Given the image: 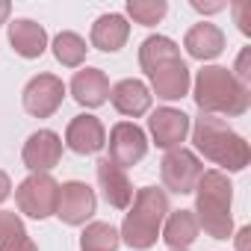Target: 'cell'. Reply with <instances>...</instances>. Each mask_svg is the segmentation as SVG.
<instances>
[{
  "label": "cell",
  "mask_w": 251,
  "mask_h": 251,
  "mask_svg": "<svg viewBox=\"0 0 251 251\" xmlns=\"http://www.w3.org/2000/svg\"><path fill=\"white\" fill-rule=\"evenodd\" d=\"M192 9H198V12H219V9H225V3H201V0H192Z\"/></svg>",
  "instance_id": "cell-30"
},
{
  "label": "cell",
  "mask_w": 251,
  "mask_h": 251,
  "mask_svg": "<svg viewBox=\"0 0 251 251\" xmlns=\"http://www.w3.org/2000/svg\"><path fill=\"white\" fill-rule=\"evenodd\" d=\"M151 89L142 83V80H136V77H127V80H121V83H115L112 89H109V100H112V106L121 112V115H130V118H139V115H145L148 109H151Z\"/></svg>",
  "instance_id": "cell-15"
},
{
  "label": "cell",
  "mask_w": 251,
  "mask_h": 251,
  "mask_svg": "<svg viewBox=\"0 0 251 251\" xmlns=\"http://www.w3.org/2000/svg\"><path fill=\"white\" fill-rule=\"evenodd\" d=\"M169 12V3L166 0H127V15L142 24V27H154L166 18Z\"/></svg>",
  "instance_id": "cell-25"
},
{
  "label": "cell",
  "mask_w": 251,
  "mask_h": 251,
  "mask_svg": "<svg viewBox=\"0 0 251 251\" xmlns=\"http://www.w3.org/2000/svg\"><path fill=\"white\" fill-rule=\"evenodd\" d=\"M65 145L74 154H98L106 145V130L98 115H74L65 130Z\"/></svg>",
  "instance_id": "cell-12"
},
{
  "label": "cell",
  "mask_w": 251,
  "mask_h": 251,
  "mask_svg": "<svg viewBox=\"0 0 251 251\" xmlns=\"http://www.w3.org/2000/svg\"><path fill=\"white\" fill-rule=\"evenodd\" d=\"M242 86H248V80H251V48H242V53H239V59H236V74H233Z\"/></svg>",
  "instance_id": "cell-27"
},
{
  "label": "cell",
  "mask_w": 251,
  "mask_h": 251,
  "mask_svg": "<svg viewBox=\"0 0 251 251\" xmlns=\"http://www.w3.org/2000/svg\"><path fill=\"white\" fill-rule=\"evenodd\" d=\"M169 216V195L166 189H157V186H145L133 195L130 207H127V216H124V225L118 230L121 242L133 248V251H148L160 230H163V222Z\"/></svg>",
  "instance_id": "cell-1"
},
{
  "label": "cell",
  "mask_w": 251,
  "mask_h": 251,
  "mask_svg": "<svg viewBox=\"0 0 251 251\" xmlns=\"http://www.w3.org/2000/svg\"><path fill=\"white\" fill-rule=\"evenodd\" d=\"M9 192H12V180H9V175L3 169H0V204L9 198Z\"/></svg>",
  "instance_id": "cell-28"
},
{
  "label": "cell",
  "mask_w": 251,
  "mask_h": 251,
  "mask_svg": "<svg viewBox=\"0 0 251 251\" xmlns=\"http://www.w3.org/2000/svg\"><path fill=\"white\" fill-rule=\"evenodd\" d=\"M195 103L207 115H242L251 103L248 86L222 65H207L195 77Z\"/></svg>",
  "instance_id": "cell-3"
},
{
  "label": "cell",
  "mask_w": 251,
  "mask_h": 251,
  "mask_svg": "<svg viewBox=\"0 0 251 251\" xmlns=\"http://www.w3.org/2000/svg\"><path fill=\"white\" fill-rule=\"evenodd\" d=\"M15 201L18 210L30 219H48L56 213V201H59V183L48 175V172H33L30 177H24L15 189Z\"/></svg>",
  "instance_id": "cell-5"
},
{
  "label": "cell",
  "mask_w": 251,
  "mask_h": 251,
  "mask_svg": "<svg viewBox=\"0 0 251 251\" xmlns=\"http://www.w3.org/2000/svg\"><path fill=\"white\" fill-rule=\"evenodd\" d=\"M148 130H151L157 148H163V151L183 148V139L189 133V115L175 106H160L148 118Z\"/></svg>",
  "instance_id": "cell-9"
},
{
  "label": "cell",
  "mask_w": 251,
  "mask_h": 251,
  "mask_svg": "<svg viewBox=\"0 0 251 251\" xmlns=\"http://www.w3.org/2000/svg\"><path fill=\"white\" fill-rule=\"evenodd\" d=\"M95 210H98V198L86 183L68 180L59 186V201L53 216H59L65 225H86V219H92Z\"/></svg>",
  "instance_id": "cell-10"
},
{
  "label": "cell",
  "mask_w": 251,
  "mask_h": 251,
  "mask_svg": "<svg viewBox=\"0 0 251 251\" xmlns=\"http://www.w3.org/2000/svg\"><path fill=\"white\" fill-rule=\"evenodd\" d=\"M183 48H186V53L192 56V59H216L222 50H225V33L216 27V24H207V21H201V24H195V27H189V33H186V39H183Z\"/></svg>",
  "instance_id": "cell-19"
},
{
  "label": "cell",
  "mask_w": 251,
  "mask_h": 251,
  "mask_svg": "<svg viewBox=\"0 0 251 251\" xmlns=\"http://www.w3.org/2000/svg\"><path fill=\"white\" fill-rule=\"evenodd\" d=\"M163 225H166V227H163V239H166V245H169L172 251L189 248V245L198 239V230H201L192 210H177V213L166 216Z\"/></svg>",
  "instance_id": "cell-20"
},
{
  "label": "cell",
  "mask_w": 251,
  "mask_h": 251,
  "mask_svg": "<svg viewBox=\"0 0 251 251\" xmlns=\"http://www.w3.org/2000/svg\"><path fill=\"white\" fill-rule=\"evenodd\" d=\"M233 15H236V24L245 36H251V3L248 0H236L233 3Z\"/></svg>",
  "instance_id": "cell-26"
},
{
  "label": "cell",
  "mask_w": 251,
  "mask_h": 251,
  "mask_svg": "<svg viewBox=\"0 0 251 251\" xmlns=\"http://www.w3.org/2000/svg\"><path fill=\"white\" fill-rule=\"evenodd\" d=\"M71 95L80 106H100L109 100V80L100 68H83L71 77Z\"/></svg>",
  "instance_id": "cell-17"
},
{
  "label": "cell",
  "mask_w": 251,
  "mask_h": 251,
  "mask_svg": "<svg viewBox=\"0 0 251 251\" xmlns=\"http://www.w3.org/2000/svg\"><path fill=\"white\" fill-rule=\"evenodd\" d=\"M109 157L118 169H130L136 166L145 154H148V139H145V130L133 121H118L115 127L109 130Z\"/></svg>",
  "instance_id": "cell-7"
},
{
  "label": "cell",
  "mask_w": 251,
  "mask_h": 251,
  "mask_svg": "<svg viewBox=\"0 0 251 251\" xmlns=\"http://www.w3.org/2000/svg\"><path fill=\"white\" fill-rule=\"evenodd\" d=\"M9 45L24 59H39L48 50V30L30 18H15L9 24Z\"/></svg>",
  "instance_id": "cell-16"
},
{
  "label": "cell",
  "mask_w": 251,
  "mask_h": 251,
  "mask_svg": "<svg viewBox=\"0 0 251 251\" xmlns=\"http://www.w3.org/2000/svg\"><path fill=\"white\" fill-rule=\"evenodd\" d=\"M0 251H39L18 213L0 210Z\"/></svg>",
  "instance_id": "cell-21"
},
{
  "label": "cell",
  "mask_w": 251,
  "mask_h": 251,
  "mask_svg": "<svg viewBox=\"0 0 251 251\" xmlns=\"http://www.w3.org/2000/svg\"><path fill=\"white\" fill-rule=\"evenodd\" d=\"M118 245L121 236L109 222H92L80 233V251H115Z\"/></svg>",
  "instance_id": "cell-22"
},
{
  "label": "cell",
  "mask_w": 251,
  "mask_h": 251,
  "mask_svg": "<svg viewBox=\"0 0 251 251\" xmlns=\"http://www.w3.org/2000/svg\"><path fill=\"white\" fill-rule=\"evenodd\" d=\"M160 175H163L166 189H172L177 195H189V192H195V186L204 175V166L189 148H175V151H166V157L160 163Z\"/></svg>",
  "instance_id": "cell-6"
},
{
  "label": "cell",
  "mask_w": 251,
  "mask_h": 251,
  "mask_svg": "<svg viewBox=\"0 0 251 251\" xmlns=\"http://www.w3.org/2000/svg\"><path fill=\"white\" fill-rule=\"evenodd\" d=\"M127 36H130V24L118 12H106L92 24V45L98 50H103V53L121 50L124 42H127Z\"/></svg>",
  "instance_id": "cell-18"
},
{
  "label": "cell",
  "mask_w": 251,
  "mask_h": 251,
  "mask_svg": "<svg viewBox=\"0 0 251 251\" xmlns=\"http://www.w3.org/2000/svg\"><path fill=\"white\" fill-rule=\"evenodd\" d=\"M98 183L103 189V198L109 207L115 210H127L130 201H133V186H130V177L124 169H118L112 160H98Z\"/></svg>",
  "instance_id": "cell-14"
},
{
  "label": "cell",
  "mask_w": 251,
  "mask_h": 251,
  "mask_svg": "<svg viewBox=\"0 0 251 251\" xmlns=\"http://www.w3.org/2000/svg\"><path fill=\"white\" fill-rule=\"evenodd\" d=\"M86 42H83V36H77V33H59L56 39H53V56H56V62H62L65 68H77V65H83V59H86Z\"/></svg>",
  "instance_id": "cell-24"
},
{
  "label": "cell",
  "mask_w": 251,
  "mask_h": 251,
  "mask_svg": "<svg viewBox=\"0 0 251 251\" xmlns=\"http://www.w3.org/2000/svg\"><path fill=\"white\" fill-rule=\"evenodd\" d=\"M248 236H251V227H239V233H236V251H248Z\"/></svg>",
  "instance_id": "cell-29"
},
{
  "label": "cell",
  "mask_w": 251,
  "mask_h": 251,
  "mask_svg": "<svg viewBox=\"0 0 251 251\" xmlns=\"http://www.w3.org/2000/svg\"><path fill=\"white\" fill-rule=\"evenodd\" d=\"M145 74L151 77L154 95L163 98V100H177V98L189 95V68L180 56H169Z\"/></svg>",
  "instance_id": "cell-11"
},
{
  "label": "cell",
  "mask_w": 251,
  "mask_h": 251,
  "mask_svg": "<svg viewBox=\"0 0 251 251\" xmlns=\"http://www.w3.org/2000/svg\"><path fill=\"white\" fill-rule=\"evenodd\" d=\"M192 142L195 148L213 160L216 166H225L227 172H242L251 160V148L248 142L233 130L227 127V121L219 118V115H207L201 112L195 118V127H192Z\"/></svg>",
  "instance_id": "cell-2"
},
{
  "label": "cell",
  "mask_w": 251,
  "mask_h": 251,
  "mask_svg": "<svg viewBox=\"0 0 251 251\" xmlns=\"http://www.w3.org/2000/svg\"><path fill=\"white\" fill-rule=\"evenodd\" d=\"M230 201H233V186H230L227 175L204 172L198 186H195V210L192 213L198 219V227H204L207 236L227 239L233 233Z\"/></svg>",
  "instance_id": "cell-4"
},
{
  "label": "cell",
  "mask_w": 251,
  "mask_h": 251,
  "mask_svg": "<svg viewBox=\"0 0 251 251\" xmlns=\"http://www.w3.org/2000/svg\"><path fill=\"white\" fill-rule=\"evenodd\" d=\"M9 12H12V3H9V0H0V24L9 18Z\"/></svg>",
  "instance_id": "cell-31"
},
{
  "label": "cell",
  "mask_w": 251,
  "mask_h": 251,
  "mask_svg": "<svg viewBox=\"0 0 251 251\" xmlns=\"http://www.w3.org/2000/svg\"><path fill=\"white\" fill-rule=\"evenodd\" d=\"M21 157H24V166L30 172H50L62 160V139L53 130H36L24 142Z\"/></svg>",
  "instance_id": "cell-13"
},
{
  "label": "cell",
  "mask_w": 251,
  "mask_h": 251,
  "mask_svg": "<svg viewBox=\"0 0 251 251\" xmlns=\"http://www.w3.org/2000/svg\"><path fill=\"white\" fill-rule=\"evenodd\" d=\"M24 109L36 118H50L65 98V83L56 74H39L24 86Z\"/></svg>",
  "instance_id": "cell-8"
},
{
  "label": "cell",
  "mask_w": 251,
  "mask_h": 251,
  "mask_svg": "<svg viewBox=\"0 0 251 251\" xmlns=\"http://www.w3.org/2000/svg\"><path fill=\"white\" fill-rule=\"evenodd\" d=\"M183 251H189V248H183Z\"/></svg>",
  "instance_id": "cell-32"
},
{
  "label": "cell",
  "mask_w": 251,
  "mask_h": 251,
  "mask_svg": "<svg viewBox=\"0 0 251 251\" xmlns=\"http://www.w3.org/2000/svg\"><path fill=\"white\" fill-rule=\"evenodd\" d=\"M169 56H180V48L169 39V36H148L139 48V65L142 71H151L154 65H160Z\"/></svg>",
  "instance_id": "cell-23"
}]
</instances>
